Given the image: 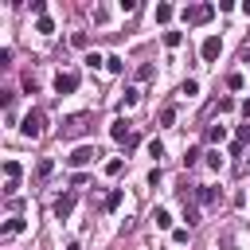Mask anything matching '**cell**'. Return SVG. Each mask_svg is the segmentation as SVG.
Wrapping results in <instances>:
<instances>
[{"mask_svg": "<svg viewBox=\"0 0 250 250\" xmlns=\"http://www.w3.org/2000/svg\"><path fill=\"white\" fill-rule=\"evenodd\" d=\"M20 133H23V137H31V141H35V137H43V109H27V113H23V121H20Z\"/></svg>", "mask_w": 250, "mask_h": 250, "instance_id": "1", "label": "cell"}, {"mask_svg": "<svg viewBox=\"0 0 250 250\" xmlns=\"http://www.w3.org/2000/svg\"><path fill=\"white\" fill-rule=\"evenodd\" d=\"M215 16V4H191V8H184V23L191 27V23H207Z\"/></svg>", "mask_w": 250, "mask_h": 250, "instance_id": "2", "label": "cell"}, {"mask_svg": "<svg viewBox=\"0 0 250 250\" xmlns=\"http://www.w3.org/2000/svg\"><path fill=\"white\" fill-rule=\"evenodd\" d=\"M98 156H102V152H98L94 145H78V148L66 156V164H70V168H86V164H90V160H98Z\"/></svg>", "mask_w": 250, "mask_h": 250, "instance_id": "3", "label": "cell"}, {"mask_svg": "<svg viewBox=\"0 0 250 250\" xmlns=\"http://www.w3.org/2000/svg\"><path fill=\"white\" fill-rule=\"evenodd\" d=\"M219 51H223V39H219V35H207V39H203V47H199L203 62H215V59H219Z\"/></svg>", "mask_w": 250, "mask_h": 250, "instance_id": "4", "label": "cell"}, {"mask_svg": "<svg viewBox=\"0 0 250 250\" xmlns=\"http://www.w3.org/2000/svg\"><path fill=\"white\" fill-rule=\"evenodd\" d=\"M55 90H59V94H74V90H78V74H74V70H62V74L55 78Z\"/></svg>", "mask_w": 250, "mask_h": 250, "instance_id": "5", "label": "cell"}, {"mask_svg": "<svg viewBox=\"0 0 250 250\" xmlns=\"http://www.w3.org/2000/svg\"><path fill=\"white\" fill-rule=\"evenodd\" d=\"M78 133H86V113H78V117H70L62 125V137H78Z\"/></svg>", "mask_w": 250, "mask_h": 250, "instance_id": "6", "label": "cell"}, {"mask_svg": "<svg viewBox=\"0 0 250 250\" xmlns=\"http://www.w3.org/2000/svg\"><path fill=\"white\" fill-rule=\"evenodd\" d=\"M109 137H113V141H129V137H133V133H129V121H125V117H117V121L109 125Z\"/></svg>", "mask_w": 250, "mask_h": 250, "instance_id": "7", "label": "cell"}, {"mask_svg": "<svg viewBox=\"0 0 250 250\" xmlns=\"http://www.w3.org/2000/svg\"><path fill=\"white\" fill-rule=\"evenodd\" d=\"M246 145H250V125H238V133H234V145H230V152L238 156V152H242Z\"/></svg>", "mask_w": 250, "mask_h": 250, "instance_id": "8", "label": "cell"}, {"mask_svg": "<svg viewBox=\"0 0 250 250\" xmlns=\"http://www.w3.org/2000/svg\"><path fill=\"white\" fill-rule=\"evenodd\" d=\"M74 203H78V199H74V195H62V199H59V203H55V215H59V219H66V215H70V211H74Z\"/></svg>", "mask_w": 250, "mask_h": 250, "instance_id": "9", "label": "cell"}, {"mask_svg": "<svg viewBox=\"0 0 250 250\" xmlns=\"http://www.w3.org/2000/svg\"><path fill=\"white\" fill-rule=\"evenodd\" d=\"M23 227H27V223H23V219H20V215H16V219H8V223H4V227H0V234H4V238H12V234H20V230H23Z\"/></svg>", "mask_w": 250, "mask_h": 250, "instance_id": "10", "label": "cell"}, {"mask_svg": "<svg viewBox=\"0 0 250 250\" xmlns=\"http://www.w3.org/2000/svg\"><path fill=\"white\" fill-rule=\"evenodd\" d=\"M51 172H55V160H51V156H43V160L35 164V180H47Z\"/></svg>", "mask_w": 250, "mask_h": 250, "instance_id": "11", "label": "cell"}, {"mask_svg": "<svg viewBox=\"0 0 250 250\" xmlns=\"http://www.w3.org/2000/svg\"><path fill=\"white\" fill-rule=\"evenodd\" d=\"M195 199H199L203 207H211V203H215V188H207V184H199V188H195Z\"/></svg>", "mask_w": 250, "mask_h": 250, "instance_id": "12", "label": "cell"}, {"mask_svg": "<svg viewBox=\"0 0 250 250\" xmlns=\"http://www.w3.org/2000/svg\"><path fill=\"white\" fill-rule=\"evenodd\" d=\"M152 223H156L160 230H168V227H172V215H168L164 207H156V211H152Z\"/></svg>", "mask_w": 250, "mask_h": 250, "instance_id": "13", "label": "cell"}, {"mask_svg": "<svg viewBox=\"0 0 250 250\" xmlns=\"http://www.w3.org/2000/svg\"><path fill=\"white\" fill-rule=\"evenodd\" d=\"M35 31H39V35H51V31H55V20H51V16L35 20Z\"/></svg>", "mask_w": 250, "mask_h": 250, "instance_id": "14", "label": "cell"}, {"mask_svg": "<svg viewBox=\"0 0 250 250\" xmlns=\"http://www.w3.org/2000/svg\"><path fill=\"white\" fill-rule=\"evenodd\" d=\"M180 43H184V31H164V47H172V51H176Z\"/></svg>", "mask_w": 250, "mask_h": 250, "instance_id": "15", "label": "cell"}, {"mask_svg": "<svg viewBox=\"0 0 250 250\" xmlns=\"http://www.w3.org/2000/svg\"><path fill=\"white\" fill-rule=\"evenodd\" d=\"M105 70L121 74V70H125V59H121V55H109V59H105Z\"/></svg>", "mask_w": 250, "mask_h": 250, "instance_id": "16", "label": "cell"}, {"mask_svg": "<svg viewBox=\"0 0 250 250\" xmlns=\"http://www.w3.org/2000/svg\"><path fill=\"white\" fill-rule=\"evenodd\" d=\"M4 176H8V184H16L20 180V164L16 160H4Z\"/></svg>", "mask_w": 250, "mask_h": 250, "instance_id": "17", "label": "cell"}, {"mask_svg": "<svg viewBox=\"0 0 250 250\" xmlns=\"http://www.w3.org/2000/svg\"><path fill=\"white\" fill-rule=\"evenodd\" d=\"M172 20V4H156V23H168Z\"/></svg>", "mask_w": 250, "mask_h": 250, "instance_id": "18", "label": "cell"}, {"mask_svg": "<svg viewBox=\"0 0 250 250\" xmlns=\"http://www.w3.org/2000/svg\"><path fill=\"white\" fill-rule=\"evenodd\" d=\"M137 98H141V94H137V90H133V86H129V90H125V94H121V109H129V105H137Z\"/></svg>", "mask_w": 250, "mask_h": 250, "instance_id": "19", "label": "cell"}, {"mask_svg": "<svg viewBox=\"0 0 250 250\" xmlns=\"http://www.w3.org/2000/svg\"><path fill=\"white\" fill-rule=\"evenodd\" d=\"M117 207H121V191H117V188H113V191H109V195H105V211H117Z\"/></svg>", "mask_w": 250, "mask_h": 250, "instance_id": "20", "label": "cell"}, {"mask_svg": "<svg viewBox=\"0 0 250 250\" xmlns=\"http://www.w3.org/2000/svg\"><path fill=\"white\" fill-rule=\"evenodd\" d=\"M82 62H86V66H90V70H98V66H102V62H105V59H102V55H98V51H90V55H86V59H82Z\"/></svg>", "mask_w": 250, "mask_h": 250, "instance_id": "21", "label": "cell"}, {"mask_svg": "<svg viewBox=\"0 0 250 250\" xmlns=\"http://www.w3.org/2000/svg\"><path fill=\"white\" fill-rule=\"evenodd\" d=\"M172 121H176V105H164L160 109V125H172Z\"/></svg>", "mask_w": 250, "mask_h": 250, "instance_id": "22", "label": "cell"}, {"mask_svg": "<svg viewBox=\"0 0 250 250\" xmlns=\"http://www.w3.org/2000/svg\"><path fill=\"white\" fill-rule=\"evenodd\" d=\"M223 137H227V129H223V125H211V129H207V141H215V145H219Z\"/></svg>", "mask_w": 250, "mask_h": 250, "instance_id": "23", "label": "cell"}, {"mask_svg": "<svg viewBox=\"0 0 250 250\" xmlns=\"http://www.w3.org/2000/svg\"><path fill=\"white\" fill-rule=\"evenodd\" d=\"M148 156H152V160H160V156H164V145H160V141H156V137H152V141H148Z\"/></svg>", "mask_w": 250, "mask_h": 250, "instance_id": "24", "label": "cell"}, {"mask_svg": "<svg viewBox=\"0 0 250 250\" xmlns=\"http://www.w3.org/2000/svg\"><path fill=\"white\" fill-rule=\"evenodd\" d=\"M152 78V62H145V66H137V82H148Z\"/></svg>", "mask_w": 250, "mask_h": 250, "instance_id": "25", "label": "cell"}, {"mask_svg": "<svg viewBox=\"0 0 250 250\" xmlns=\"http://www.w3.org/2000/svg\"><path fill=\"white\" fill-rule=\"evenodd\" d=\"M180 94H188V98H195V94H199V82H195V78H188V82H184V90H180Z\"/></svg>", "mask_w": 250, "mask_h": 250, "instance_id": "26", "label": "cell"}, {"mask_svg": "<svg viewBox=\"0 0 250 250\" xmlns=\"http://www.w3.org/2000/svg\"><path fill=\"white\" fill-rule=\"evenodd\" d=\"M207 164H211V168H215V172H219V168H223V156H219V148H211V152H207Z\"/></svg>", "mask_w": 250, "mask_h": 250, "instance_id": "27", "label": "cell"}, {"mask_svg": "<svg viewBox=\"0 0 250 250\" xmlns=\"http://www.w3.org/2000/svg\"><path fill=\"white\" fill-rule=\"evenodd\" d=\"M31 12L43 20V16H47V0H31Z\"/></svg>", "mask_w": 250, "mask_h": 250, "instance_id": "28", "label": "cell"}, {"mask_svg": "<svg viewBox=\"0 0 250 250\" xmlns=\"http://www.w3.org/2000/svg\"><path fill=\"white\" fill-rule=\"evenodd\" d=\"M172 242H176V246H184V242H188V227H180V230H172Z\"/></svg>", "mask_w": 250, "mask_h": 250, "instance_id": "29", "label": "cell"}, {"mask_svg": "<svg viewBox=\"0 0 250 250\" xmlns=\"http://www.w3.org/2000/svg\"><path fill=\"white\" fill-rule=\"evenodd\" d=\"M227 86L230 90H242V74H227Z\"/></svg>", "mask_w": 250, "mask_h": 250, "instance_id": "30", "label": "cell"}, {"mask_svg": "<svg viewBox=\"0 0 250 250\" xmlns=\"http://www.w3.org/2000/svg\"><path fill=\"white\" fill-rule=\"evenodd\" d=\"M242 117H250V98H246V102H242Z\"/></svg>", "mask_w": 250, "mask_h": 250, "instance_id": "31", "label": "cell"}, {"mask_svg": "<svg viewBox=\"0 0 250 250\" xmlns=\"http://www.w3.org/2000/svg\"><path fill=\"white\" fill-rule=\"evenodd\" d=\"M242 12H246V16H250V0H246V4H242Z\"/></svg>", "mask_w": 250, "mask_h": 250, "instance_id": "32", "label": "cell"}, {"mask_svg": "<svg viewBox=\"0 0 250 250\" xmlns=\"http://www.w3.org/2000/svg\"><path fill=\"white\" fill-rule=\"evenodd\" d=\"M66 250H82V246H78V242H70V246H66Z\"/></svg>", "mask_w": 250, "mask_h": 250, "instance_id": "33", "label": "cell"}, {"mask_svg": "<svg viewBox=\"0 0 250 250\" xmlns=\"http://www.w3.org/2000/svg\"><path fill=\"white\" fill-rule=\"evenodd\" d=\"M246 62H250V59H246Z\"/></svg>", "mask_w": 250, "mask_h": 250, "instance_id": "34", "label": "cell"}]
</instances>
